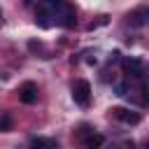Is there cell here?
Instances as JSON below:
<instances>
[{
  "label": "cell",
  "mask_w": 149,
  "mask_h": 149,
  "mask_svg": "<svg viewBox=\"0 0 149 149\" xmlns=\"http://www.w3.org/2000/svg\"><path fill=\"white\" fill-rule=\"evenodd\" d=\"M19 100L26 102V105H35V102H37V86H35L33 81L21 84V88H19Z\"/></svg>",
  "instance_id": "cell-3"
},
{
  "label": "cell",
  "mask_w": 149,
  "mask_h": 149,
  "mask_svg": "<svg viewBox=\"0 0 149 149\" xmlns=\"http://www.w3.org/2000/svg\"><path fill=\"white\" fill-rule=\"evenodd\" d=\"M72 100L79 105V107H86L91 102V84L86 79H77L72 84Z\"/></svg>",
  "instance_id": "cell-1"
},
{
  "label": "cell",
  "mask_w": 149,
  "mask_h": 149,
  "mask_svg": "<svg viewBox=\"0 0 149 149\" xmlns=\"http://www.w3.org/2000/svg\"><path fill=\"white\" fill-rule=\"evenodd\" d=\"M144 16H147V9H137V12H133V14L128 16V21H130L133 26H144Z\"/></svg>",
  "instance_id": "cell-8"
},
{
  "label": "cell",
  "mask_w": 149,
  "mask_h": 149,
  "mask_svg": "<svg viewBox=\"0 0 149 149\" xmlns=\"http://www.w3.org/2000/svg\"><path fill=\"white\" fill-rule=\"evenodd\" d=\"M109 112H112L114 119H119V121H123V123H130V126H135V123L142 121L140 112H133V109H128V107H112Z\"/></svg>",
  "instance_id": "cell-2"
},
{
  "label": "cell",
  "mask_w": 149,
  "mask_h": 149,
  "mask_svg": "<svg viewBox=\"0 0 149 149\" xmlns=\"http://www.w3.org/2000/svg\"><path fill=\"white\" fill-rule=\"evenodd\" d=\"M30 149H58L56 140H47V137H35L30 142Z\"/></svg>",
  "instance_id": "cell-6"
},
{
  "label": "cell",
  "mask_w": 149,
  "mask_h": 149,
  "mask_svg": "<svg viewBox=\"0 0 149 149\" xmlns=\"http://www.w3.org/2000/svg\"><path fill=\"white\" fill-rule=\"evenodd\" d=\"M121 68H123V72H126L128 77H135V79L142 81V63H140L137 58H123Z\"/></svg>",
  "instance_id": "cell-4"
},
{
  "label": "cell",
  "mask_w": 149,
  "mask_h": 149,
  "mask_svg": "<svg viewBox=\"0 0 149 149\" xmlns=\"http://www.w3.org/2000/svg\"><path fill=\"white\" fill-rule=\"evenodd\" d=\"M40 47H42V44H40V42H35V40H30V42H28V49H33V51H35V49H40Z\"/></svg>",
  "instance_id": "cell-9"
},
{
  "label": "cell",
  "mask_w": 149,
  "mask_h": 149,
  "mask_svg": "<svg viewBox=\"0 0 149 149\" xmlns=\"http://www.w3.org/2000/svg\"><path fill=\"white\" fill-rule=\"evenodd\" d=\"M14 128V119L7 114V112H0V130L2 133H9Z\"/></svg>",
  "instance_id": "cell-7"
},
{
  "label": "cell",
  "mask_w": 149,
  "mask_h": 149,
  "mask_svg": "<svg viewBox=\"0 0 149 149\" xmlns=\"http://www.w3.org/2000/svg\"><path fill=\"white\" fill-rule=\"evenodd\" d=\"M102 142H105V137L100 133H88L86 140H84V149H100Z\"/></svg>",
  "instance_id": "cell-5"
}]
</instances>
